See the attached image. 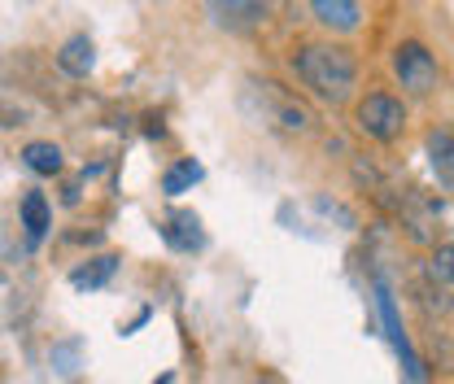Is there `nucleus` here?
Instances as JSON below:
<instances>
[{"label": "nucleus", "mask_w": 454, "mask_h": 384, "mask_svg": "<svg viewBox=\"0 0 454 384\" xmlns=\"http://www.w3.org/2000/svg\"><path fill=\"white\" fill-rule=\"evenodd\" d=\"M354 122H358V131L367 136V140H376V145H394L397 136H402V127H406V106L389 97V92H367L358 106H354Z\"/></svg>", "instance_id": "7ed1b4c3"}, {"label": "nucleus", "mask_w": 454, "mask_h": 384, "mask_svg": "<svg viewBox=\"0 0 454 384\" xmlns=\"http://www.w3.org/2000/svg\"><path fill=\"white\" fill-rule=\"evenodd\" d=\"M428 275H433L437 284L454 288V245H437V249H433V258H428Z\"/></svg>", "instance_id": "ddd939ff"}, {"label": "nucleus", "mask_w": 454, "mask_h": 384, "mask_svg": "<svg viewBox=\"0 0 454 384\" xmlns=\"http://www.w3.org/2000/svg\"><path fill=\"white\" fill-rule=\"evenodd\" d=\"M57 66H61L70 79H88L92 66H97V44H92L88 35H70V40L61 44V53H57Z\"/></svg>", "instance_id": "6e6552de"}, {"label": "nucleus", "mask_w": 454, "mask_h": 384, "mask_svg": "<svg viewBox=\"0 0 454 384\" xmlns=\"http://www.w3.org/2000/svg\"><path fill=\"white\" fill-rule=\"evenodd\" d=\"M394 74L402 83V92H411V97H433L437 83H442L437 61H433V53L419 40H402L394 49Z\"/></svg>", "instance_id": "20e7f679"}, {"label": "nucleus", "mask_w": 454, "mask_h": 384, "mask_svg": "<svg viewBox=\"0 0 454 384\" xmlns=\"http://www.w3.org/2000/svg\"><path fill=\"white\" fill-rule=\"evenodd\" d=\"M18 215H22V227H27L31 240H40L49 231V201H44V192H27L22 206H18Z\"/></svg>", "instance_id": "9d476101"}, {"label": "nucleus", "mask_w": 454, "mask_h": 384, "mask_svg": "<svg viewBox=\"0 0 454 384\" xmlns=\"http://www.w3.org/2000/svg\"><path fill=\"white\" fill-rule=\"evenodd\" d=\"M424 153H428L433 179L454 197V131L450 127H433L428 140H424Z\"/></svg>", "instance_id": "423d86ee"}, {"label": "nucleus", "mask_w": 454, "mask_h": 384, "mask_svg": "<svg viewBox=\"0 0 454 384\" xmlns=\"http://www.w3.org/2000/svg\"><path fill=\"white\" fill-rule=\"evenodd\" d=\"M293 70L324 106H345L358 83V61L340 44H301L293 53Z\"/></svg>", "instance_id": "f257e3e1"}, {"label": "nucleus", "mask_w": 454, "mask_h": 384, "mask_svg": "<svg viewBox=\"0 0 454 384\" xmlns=\"http://www.w3.org/2000/svg\"><path fill=\"white\" fill-rule=\"evenodd\" d=\"M197 179H201V166H197V162H179V166H170V170H167L162 192H167V197H179V192H188Z\"/></svg>", "instance_id": "f8f14e48"}, {"label": "nucleus", "mask_w": 454, "mask_h": 384, "mask_svg": "<svg viewBox=\"0 0 454 384\" xmlns=\"http://www.w3.org/2000/svg\"><path fill=\"white\" fill-rule=\"evenodd\" d=\"M206 4H210V18L231 35L258 31L267 22V0H206Z\"/></svg>", "instance_id": "39448f33"}, {"label": "nucleus", "mask_w": 454, "mask_h": 384, "mask_svg": "<svg viewBox=\"0 0 454 384\" xmlns=\"http://www.w3.org/2000/svg\"><path fill=\"white\" fill-rule=\"evenodd\" d=\"M245 88H254V92L262 97V106L249 110L258 127H271V131H284V136H301V131L315 127V114L306 110L297 97H288L280 83H267V79H262V83H245Z\"/></svg>", "instance_id": "f03ea898"}, {"label": "nucleus", "mask_w": 454, "mask_h": 384, "mask_svg": "<svg viewBox=\"0 0 454 384\" xmlns=\"http://www.w3.org/2000/svg\"><path fill=\"white\" fill-rule=\"evenodd\" d=\"M22 162L31 166L35 175H57V170H61V149L49 145V140H31V145L22 149Z\"/></svg>", "instance_id": "9b49d317"}, {"label": "nucleus", "mask_w": 454, "mask_h": 384, "mask_svg": "<svg viewBox=\"0 0 454 384\" xmlns=\"http://www.w3.org/2000/svg\"><path fill=\"white\" fill-rule=\"evenodd\" d=\"M162 236H167V245H175V249H197L201 245V219L188 215V210H179V215L167 219Z\"/></svg>", "instance_id": "1a4fd4ad"}, {"label": "nucleus", "mask_w": 454, "mask_h": 384, "mask_svg": "<svg viewBox=\"0 0 454 384\" xmlns=\"http://www.w3.org/2000/svg\"><path fill=\"white\" fill-rule=\"evenodd\" d=\"M114 275V258H97L92 267H79V271L70 275V284L74 288H97V284H106Z\"/></svg>", "instance_id": "4468645a"}, {"label": "nucleus", "mask_w": 454, "mask_h": 384, "mask_svg": "<svg viewBox=\"0 0 454 384\" xmlns=\"http://www.w3.org/2000/svg\"><path fill=\"white\" fill-rule=\"evenodd\" d=\"M310 13H315L328 31H340V35L358 31V22H363L358 0H310Z\"/></svg>", "instance_id": "0eeeda50"}]
</instances>
